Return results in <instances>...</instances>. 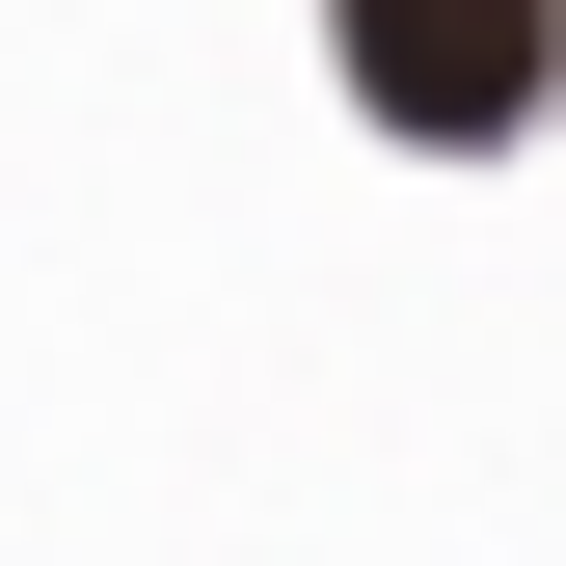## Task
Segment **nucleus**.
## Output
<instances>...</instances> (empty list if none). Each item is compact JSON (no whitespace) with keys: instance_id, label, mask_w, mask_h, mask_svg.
<instances>
[{"instance_id":"obj_1","label":"nucleus","mask_w":566,"mask_h":566,"mask_svg":"<svg viewBox=\"0 0 566 566\" xmlns=\"http://www.w3.org/2000/svg\"><path fill=\"white\" fill-rule=\"evenodd\" d=\"M324 54H350V108L432 135V163H485V135L566 108V0H324Z\"/></svg>"}]
</instances>
